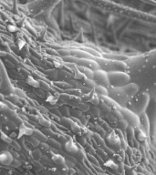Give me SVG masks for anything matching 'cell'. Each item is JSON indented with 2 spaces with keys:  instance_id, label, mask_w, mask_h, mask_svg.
<instances>
[{
  "instance_id": "277c9868",
  "label": "cell",
  "mask_w": 156,
  "mask_h": 175,
  "mask_svg": "<svg viewBox=\"0 0 156 175\" xmlns=\"http://www.w3.org/2000/svg\"><path fill=\"white\" fill-rule=\"evenodd\" d=\"M33 131H34L33 128H30V127L27 126L25 123L21 122L19 127H18V131H17L16 138L17 139H21L24 136H32L33 135Z\"/></svg>"
},
{
  "instance_id": "603a6c76",
  "label": "cell",
  "mask_w": 156,
  "mask_h": 175,
  "mask_svg": "<svg viewBox=\"0 0 156 175\" xmlns=\"http://www.w3.org/2000/svg\"><path fill=\"white\" fill-rule=\"evenodd\" d=\"M7 30H8L9 32L15 33V32H17V31H18V28H17L16 26H14V25H8V26H7Z\"/></svg>"
},
{
  "instance_id": "83f0119b",
  "label": "cell",
  "mask_w": 156,
  "mask_h": 175,
  "mask_svg": "<svg viewBox=\"0 0 156 175\" xmlns=\"http://www.w3.org/2000/svg\"><path fill=\"white\" fill-rule=\"evenodd\" d=\"M54 65H55V67H56V68H59V69L62 68V65H61L60 63H59V62H56V61H54Z\"/></svg>"
},
{
  "instance_id": "f1b7e54d",
  "label": "cell",
  "mask_w": 156,
  "mask_h": 175,
  "mask_svg": "<svg viewBox=\"0 0 156 175\" xmlns=\"http://www.w3.org/2000/svg\"><path fill=\"white\" fill-rule=\"evenodd\" d=\"M6 55H7V53H6V52H4V51L0 50V57H5Z\"/></svg>"
},
{
  "instance_id": "4316f807",
  "label": "cell",
  "mask_w": 156,
  "mask_h": 175,
  "mask_svg": "<svg viewBox=\"0 0 156 175\" xmlns=\"http://www.w3.org/2000/svg\"><path fill=\"white\" fill-rule=\"evenodd\" d=\"M33 154H34V156H35L36 158H39V157H41V152H40V151H38V150L35 151Z\"/></svg>"
},
{
  "instance_id": "52a82bcc",
  "label": "cell",
  "mask_w": 156,
  "mask_h": 175,
  "mask_svg": "<svg viewBox=\"0 0 156 175\" xmlns=\"http://www.w3.org/2000/svg\"><path fill=\"white\" fill-rule=\"evenodd\" d=\"M95 91V94H97L98 96H101V97H107L109 94V91L107 89V88L101 85H96L95 88H93Z\"/></svg>"
},
{
  "instance_id": "7a4b0ae2",
  "label": "cell",
  "mask_w": 156,
  "mask_h": 175,
  "mask_svg": "<svg viewBox=\"0 0 156 175\" xmlns=\"http://www.w3.org/2000/svg\"><path fill=\"white\" fill-rule=\"evenodd\" d=\"M122 118L125 120V121L129 125H131L132 127H137L140 124L139 118L132 111H131L127 109H122Z\"/></svg>"
},
{
  "instance_id": "9a60e30c",
  "label": "cell",
  "mask_w": 156,
  "mask_h": 175,
  "mask_svg": "<svg viewBox=\"0 0 156 175\" xmlns=\"http://www.w3.org/2000/svg\"><path fill=\"white\" fill-rule=\"evenodd\" d=\"M85 85L87 86V88H89L90 89H93L97 84H96V82L94 81L93 79H85Z\"/></svg>"
},
{
  "instance_id": "44dd1931",
  "label": "cell",
  "mask_w": 156,
  "mask_h": 175,
  "mask_svg": "<svg viewBox=\"0 0 156 175\" xmlns=\"http://www.w3.org/2000/svg\"><path fill=\"white\" fill-rule=\"evenodd\" d=\"M89 101H90L92 104H95V105L99 104L100 99H99V98H98V95H97V94H94L93 96H91V98H90Z\"/></svg>"
},
{
  "instance_id": "2e32d148",
  "label": "cell",
  "mask_w": 156,
  "mask_h": 175,
  "mask_svg": "<svg viewBox=\"0 0 156 175\" xmlns=\"http://www.w3.org/2000/svg\"><path fill=\"white\" fill-rule=\"evenodd\" d=\"M64 60L67 61V62H71V63H77V60H78V58L77 57H73V56H66L64 57Z\"/></svg>"
},
{
  "instance_id": "f546056e",
  "label": "cell",
  "mask_w": 156,
  "mask_h": 175,
  "mask_svg": "<svg viewBox=\"0 0 156 175\" xmlns=\"http://www.w3.org/2000/svg\"><path fill=\"white\" fill-rule=\"evenodd\" d=\"M4 99H5V97H4V95L0 93V100H4Z\"/></svg>"
},
{
  "instance_id": "9c48e42d",
  "label": "cell",
  "mask_w": 156,
  "mask_h": 175,
  "mask_svg": "<svg viewBox=\"0 0 156 175\" xmlns=\"http://www.w3.org/2000/svg\"><path fill=\"white\" fill-rule=\"evenodd\" d=\"M27 85H29V86H31L32 88H39V81L38 80H36L34 77H32V76H27Z\"/></svg>"
},
{
  "instance_id": "484cf974",
  "label": "cell",
  "mask_w": 156,
  "mask_h": 175,
  "mask_svg": "<svg viewBox=\"0 0 156 175\" xmlns=\"http://www.w3.org/2000/svg\"><path fill=\"white\" fill-rule=\"evenodd\" d=\"M47 142H49L51 146H56V145H58V142H57L55 140H53V139H49V138H48Z\"/></svg>"
},
{
  "instance_id": "e0dca14e",
  "label": "cell",
  "mask_w": 156,
  "mask_h": 175,
  "mask_svg": "<svg viewBox=\"0 0 156 175\" xmlns=\"http://www.w3.org/2000/svg\"><path fill=\"white\" fill-rule=\"evenodd\" d=\"M54 84L56 86H58V87L61 88H67L71 87V85L69 83L65 82V81H55Z\"/></svg>"
},
{
  "instance_id": "8992f818",
  "label": "cell",
  "mask_w": 156,
  "mask_h": 175,
  "mask_svg": "<svg viewBox=\"0 0 156 175\" xmlns=\"http://www.w3.org/2000/svg\"><path fill=\"white\" fill-rule=\"evenodd\" d=\"M51 160L58 166H64L66 164V159L59 153H53L51 156Z\"/></svg>"
},
{
  "instance_id": "ffe728a7",
  "label": "cell",
  "mask_w": 156,
  "mask_h": 175,
  "mask_svg": "<svg viewBox=\"0 0 156 175\" xmlns=\"http://www.w3.org/2000/svg\"><path fill=\"white\" fill-rule=\"evenodd\" d=\"M30 143H31L34 147H37V146H38V145L40 144V141H39L36 137H34V136L32 135V136H30Z\"/></svg>"
},
{
  "instance_id": "30bf717a",
  "label": "cell",
  "mask_w": 156,
  "mask_h": 175,
  "mask_svg": "<svg viewBox=\"0 0 156 175\" xmlns=\"http://www.w3.org/2000/svg\"><path fill=\"white\" fill-rule=\"evenodd\" d=\"M60 96V94H59V93H56V94H53V95L50 94L46 98V102H48V103H49L51 105H54V104H56L58 102Z\"/></svg>"
},
{
  "instance_id": "cb8c5ba5",
  "label": "cell",
  "mask_w": 156,
  "mask_h": 175,
  "mask_svg": "<svg viewBox=\"0 0 156 175\" xmlns=\"http://www.w3.org/2000/svg\"><path fill=\"white\" fill-rule=\"evenodd\" d=\"M7 105L5 104V102H3V100H0V111L1 112H5L7 109Z\"/></svg>"
},
{
  "instance_id": "8fae6325",
  "label": "cell",
  "mask_w": 156,
  "mask_h": 175,
  "mask_svg": "<svg viewBox=\"0 0 156 175\" xmlns=\"http://www.w3.org/2000/svg\"><path fill=\"white\" fill-rule=\"evenodd\" d=\"M0 139H1V141H3L4 142H6V143H8V144H10V143H12L13 142V139L9 136V135H7L4 130H0Z\"/></svg>"
},
{
  "instance_id": "ba28073f",
  "label": "cell",
  "mask_w": 156,
  "mask_h": 175,
  "mask_svg": "<svg viewBox=\"0 0 156 175\" xmlns=\"http://www.w3.org/2000/svg\"><path fill=\"white\" fill-rule=\"evenodd\" d=\"M33 136L36 137L40 142H47V140H48V136L44 134L43 131L39 130H36L34 129V131H33Z\"/></svg>"
},
{
  "instance_id": "d6986e66",
  "label": "cell",
  "mask_w": 156,
  "mask_h": 175,
  "mask_svg": "<svg viewBox=\"0 0 156 175\" xmlns=\"http://www.w3.org/2000/svg\"><path fill=\"white\" fill-rule=\"evenodd\" d=\"M39 88H41V89H43L44 91H49L50 89V86L44 81H39Z\"/></svg>"
},
{
  "instance_id": "7402d4cb",
  "label": "cell",
  "mask_w": 156,
  "mask_h": 175,
  "mask_svg": "<svg viewBox=\"0 0 156 175\" xmlns=\"http://www.w3.org/2000/svg\"><path fill=\"white\" fill-rule=\"evenodd\" d=\"M71 129L74 132H78V131L80 130V127L78 126L77 123H75V122H71Z\"/></svg>"
},
{
  "instance_id": "5b68a950",
  "label": "cell",
  "mask_w": 156,
  "mask_h": 175,
  "mask_svg": "<svg viewBox=\"0 0 156 175\" xmlns=\"http://www.w3.org/2000/svg\"><path fill=\"white\" fill-rule=\"evenodd\" d=\"M64 147H65V150H66L68 152H71V153H76V152H78V146L76 145V143H75L71 139L66 141Z\"/></svg>"
},
{
  "instance_id": "4fadbf2b",
  "label": "cell",
  "mask_w": 156,
  "mask_h": 175,
  "mask_svg": "<svg viewBox=\"0 0 156 175\" xmlns=\"http://www.w3.org/2000/svg\"><path fill=\"white\" fill-rule=\"evenodd\" d=\"M38 123H39L40 125L44 126L45 128H49V127H51V123H50L49 120H47L44 117H38Z\"/></svg>"
},
{
  "instance_id": "3957f363",
  "label": "cell",
  "mask_w": 156,
  "mask_h": 175,
  "mask_svg": "<svg viewBox=\"0 0 156 175\" xmlns=\"http://www.w3.org/2000/svg\"><path fill=\"white\" fill-rule=\"evenodd\" d=\"M14 161V155L6 150L0 152V163L3 165H11Z\"/></svg>"
},
{
  "instance_id": "ac0fdd59",
  "label": "cell",
  "mask_w": 156,
  "mask_h": 175,
  "mask_svg": "<svg viewBox=\"0 0 156 175\" xmlns=\"http://www.w3.org/2000/svg\"><path fill=\"white\" fill-rule=\"evenodd\" d=\"M16 45H17V48L19 50H22L25 47H26V41L22 38H18L16 40Z\"/></svg>"
},
{
  "instance_id": "5bb4252c",
  "label": "cell",
  "mask_w": 156,
  "mask_h": 175,
  "mask_svg": "<svg viewBox=\"0 0 156 175\" xmlns=\"http://www.w3.org/2000/svg\"><path fill=\"white\" fill-rule=\"evenodd\" d=\"M19 99H20V98H18L16 94H14V93H10L8 96H7V100L9 101V102H11V103H13V104H16L18 101H19Z\"/></svg>"
},
{
  "instance_id": "d4e9b609",
  "label": "cell",
  "mask_w": 156,
  "mask_h": 175,
  "mask_svg": "<svg viewBox=\"0 0 156 175\" xmlns=\"http://www.w3.org/2000/svg\"><path fill=\"white\" fill-rule=\"evenodd\" d=\"M58 54L60 55V56H62L63 58L66 57V56L71 55V54H70V51H68V50H59V51H58Z\"/></svg>"
},
{
  "instance_id": "6da1fadb",
  "label": "cell",
  "mask_w": 156,
  "mask_h": 175,
  "mask_svg": "<svg viewBox=\"0 0 156 175\" xmlns=\"http://www.w3.org/2000/svg\"><path fill=\"white\" fill-rule=\"evenodd\" d=\"M93 80L96 82L97 85H101L104 87H107L110 85V80L109 75L107 72H105L102 70H97L94 71Z\"/></svg>"
},
{
  "instance_id": "7c38bea8",
  "label": "cell",
  "mask_w": 156,
  "mask_h": 175,
  "mask_svg": "<svg viewBox=\"0 0 156 175\" xmlns=\"http://www.w3.org/2000/svg\"><path fill=\"white\" fill-rule=\"evenodd\" d=\"M13 93L16 94L18 98H27V94L26 92L22 89V88H14L13 89Z\"/></svg>"
}]
</instances>
